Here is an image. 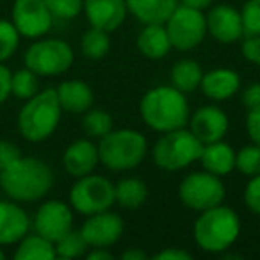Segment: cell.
I'll return each instance as SVG.
<instances>
[{
  "mask_svg": "<svg viewBox=\"0 0 260 260\" xmlns=\"http://www.w3.org/2000/svg\"><path fill=\"white\" fill-rule=\"evenodd\" d=\"M54 171L38 157H20L0 171V191L18 203L43 200L54 187Z\"/></svg>",
  "mask_w": 260,
  "mask_h": 260,
  "instance_id": "cell-1",
  "label": "cell"
},
{
  "mask_svg": "<svg viewBox=\"0 0 260 260\" xmlns=\"http://www.w3.org/2000/svg\"><path fill=\"white\" fill-rule=\"evenodd\" d=\"M139 116L150 130L159 134L184 128L191 116L187 94L171 84L152 87L139 102Z\"/></svg>",
  "mask_w": 260,
  "mask_h": 260,
  "instance_id": "cell-2",
  "label": "cell"
},
{
  "mask_svg": "<svg viewBox=\"0 0 260 260\" xmlns=\"http://www.w3.org/2000/svg\"><path fill=\"white\" fill-rule=\"evenodd\" d=\"M241 235V217L226 205H216L198 212L192 226V239L202 251L219 255L232 249Z\"/></svg>",
  "mask_w": 260,
  "mask_h": 260,
  "instance_id": "cell-3",
  "label": "cell"
},
{
  "mask_svg": "<svg viewBox=\"0 0 260 260\" xmlns=\"http://www.w3.org/2000/svg\"><path fill=\"white\" fill-rule=\"evenodd\" d=\"M62 118L55 87L40 89L34 96L25 100L16 118L18 132L29 143H43L55 134Z\"/></svg>",
  "mask_w": 260,
  "mask_h": 260,
  "instance_id": "cell-4",
  "label": "cell"
},
{
  "mask_svg": "<svg viewBox=\"0 0 260 260\" xmlns=\"http://www.w3.org/2000/svg\"><path fill=\"white\" fill-rule=\"evenodd\" d=\"M96 145L100 164L116 173L136 170L148 155V139L134 128H112Z\"/></svg>",
  "mask_w": 260,
  "mask_h": 260,
  "instance_id": "cell-5",
  "label": "cell"
},
{
  "mask_svg": "<svg viewBox=\"0 0 260 260\" xmlns=\"http://www.w3.org/2000/svg\"><path fill=\"white\" fill-rule=\"evenodd\" d=\"M203 143L187 126L164 132L152 146V160L162 171H180L198 162Z\"/></svg>",
  "mask_w": 260,
  "mask_h": 260,
  "instance_id": "cell-6",
  "label": "cell"
},
{
  "mask_svg": "<svg viewBox=\"0 0 260 260\" xmlns=\"http://www.w3.org/2000/svg\"><path fill=\"white\" fill-rule=\"evenodd\" d=\"M72 45L59 38H38L23 54V64L38 77H59L73 66Z\"/></svg>",
  "mask_w": 260,
  "mask_h": 260,
  "instance_id": "cell-7",
  "label": "cell"
},
{
  "mask_svg": "<svg viewBox=\"0 0 260 260\" xmlns=\"http://www.w3.org/2000/svg\"><path fill=\"white\" fill-rule=\"evenodd\" d=\"M68 203L73 212L86 217L109 210L116 205L114 184L109 178L94 173L75 178V184L68 192Z\"/></svg>",
  "mask_w": 260,
  "mask_h": 260,
  "instance_id": "cell-8",
  "label": "cell"
},
{
  "mask_svg": "<svg viewBox=\"0 0 260 260\" xmlns=\"http://www.w3.org/2000/svg\"><path fill=\"white\" fill-rule=\"evenodd\" d=\"M226 196L221 177L209 173V171H192L185 175L182 182L178 184V200L189 210L202 212V210L212 209L216 205H221Z\"/></svg>",
  "mask_w": 260,
  "mask_h": 260,
  "instance_id": "cell-9",
  "label": "cell"
},
{
  "mask_svg": "<svg viewBox=\"0 0 260 260\" xmlns=\"http://www.w3.org/2000/svg\"><path fill=\"white\" fill-rule=\"evenodd\" d=\"M171 47L178 52H191L198 48L207 38L205 13L178 4L164 23Z\"/></svg>",
  "mask_w": 260,
  "mask_h": 260,
  "instance_id": "cell-10",
  "label": "cell"
},
{
  "mask_svg": "<svg viewBox=\"0 0 260 260\" xmlns=\"http://www.w3.org/2000/svg\"><path fill=\"white\" fill-rule=\"evenodd\" d=\"M11 22L22 38L38 40L47 36L52 29L54 16L45 0H15L11 9Z\"/></svg>",
  "mask_w": 260,
  "mask_h": 260,
  "instance_id": "cell-11",
  "label": "cell"
},
{
  "mask_svg": "<svg viewBox=\"0 0 260 260\" xmlns=\"http://www.w3.org/2000/svg\"><path fill=\"white\" fill-rule=\"evenodd\" d=\"M73 223H75V216L70 203H64L61 200H48L38 207L30 224L36 234L43 235L52 242H57L70 230H73Z\"/></svg>",
  "mask_w": 260,
  "mask_h": 260,
  "instance_id": "cell-12",
  "label": "cell"
},
{
  "mask_svg": "<svg viewBox=\"0 0 260 260\" xmlns=\"http://www.w3.org/2000/svg\"><path fill=\"white\" fill-rule=\"evenodd\" d=\"M79 230L89 244V248H111L123 237L125 223L118 212H112L109 209L87 216Z\"/></svg>",
  "mask_w": 260,
  "mask_h": 260,
  "instance_id": "cell-13",
  "label": "cell"
},
{
  "mask_svg": "<svg viewBox=\"0 0 260 260\" xmlns=\"http://www.w3.org/2000/svg\"><path fill=\"white\" fill-rule=\"evenodd\" d=\"M207 34L217 43L232 45L244 38L241 11L228 4H212L205 15Z\"/></svg>",
  "mask_w": 260,
  "mask_h": 260,
  "instance_id": "cell-14",
  "label": "cell"
},
{
  "mask_svg": "<svg viewBox=\"0 0 260 260\" xmlns=\"http://www.w3.org/2000/svg\"><path fill=\"white\" fill-rule=\"evenodd\" d=\"M187 128L203 145H209V143L224 139V136L228 134V128H230V119L219 105L209 104L198 107L189 116Z\"/></svg>",
  "mask_w": 260,
  "mask_h": 260,
  "instance_id": "cell-15",
  "label": "cell"
},
{
  "mask_svg": "<svg viewBox=\"0 0 260 260\" xmlns=\"http://www.w3.org/2000/svg\"><path fill=\"white\" fill-rule=\"evenodd\" d=\"M82 13L89 27L111 34L125 23L128 9L125 0H84Z\"/></svg>",
  "mask_w": 260,
  "mask_h": 260,
  "instance_id": "cell-16",
  "label": "cell"
},
{
  "mask_svg": "<svg viewBox=\"0 0 260 260\" xmlns=\"http://www.w3.org/2000/svg\"><path fill=\"white\" fill-rule=\"evenodd\" d=\"M98 164H100L98 145L89 138L72 141L62 153V168L73 178H80L93 173Z\"/></svg>",
  "mask_w": 260,
  "mask_h": 260,
  "instance_id": "cell-17",
  "label": "cell"
},
{
  "mask_svg": "<svg viewBox=\"0 0 260 260\" xmlns=\"http://www.w3.org/2000/svg\"><path fill=\"white\" fill-rule=\"evenodd\" d=\"M242 89L239 72L232 68H212L203 73L200 91L210 102H224L234 98Z\"/></svg>",
  "mask_w": 260,
  "mask_h": 260,
  "instance_id": "cell-18",
  "label": "cell"
},
{
  "mask_svg": "<svg viewBox=\"0 0 260 260\" xmlns=\"http://www.w3.org/2000/svg\"><path fill=\"white\" fill-rule=\"evenodd\" d=\"M30 217L18 202L0 200V246L16 244L29 234Z\"/></svg>",
  "mask_w": 260,
  "mask_h": 260,
  "instance_id": "cell-19",
  "label": "cell"
},
{
  "mask_svg": "<svg viewBox=\"0 0 260 260\" xmlns=\"http://www.w3.org/2000/svg\"><path fill=\"white\" fill-rule=\"evenodd\" d=\"M55 93H57L59 104H61L62 111L70 112V114H84L87 109L93 107V102H94L93 89L84 80L79 79L62 80L55 87Z\"/></svg>",
  "mask_w": 260,
  "mask_h": 260,
  "instance_id": "cell-20",
  "label": "cell"
},
{
  "mask_svg": "<svg viewBox=\"0 0 260 260\" xmlns=\"http://www.w3.org/2000/svg\"><path fill=\"white\" fill-rule=\"evenodd\" d=\"M198 162L202 164V170L216 177H228L235 170V150L223 139L209 143V145H203Z\"/></svg>",
  "mask_w": 260,
  "mask_h": 260,
  "instance_id": "cell-21",
  "label": "cell"
},
{
  "mask_svg": "<svg viewBox=\"0 0 260 260\" xmlns=\"http://www.w3.org/2000/svg\"><path fill=\"white\" fill-rule=\"evenodd\" d=\"M136 47L141 52V55H145L146 59H152V61H159V59L166 57L173 48L164 23L143 25V29L139 30L138 38H136Z\"/></svg>",
  "mask_w": 260,
  "mask_h": 260,
  "instance_id": "cell-22",
  "label": "cell"
},
{
  "mask_svg": "<svg viewBox=\"0 0 260 260\" xmlns=\"http://www.w3.org/2000/svg\"><path fill=\"white\" fill-rule=\"evenodd\" d=\"M126 9L143 25L166 23L178 6V0H125Z\"/></svg>",
  "mask_w": 260,
  "mask_h": 260,
  "instance_id": "cell-23",
  "label": "cell"
},
{
  "mask_svg": "<svg viewBox=\"0 0 260 260\" xmlns=\"http://www.w3.org/2000/svg\"><path fill=\"white\" fill-rule=\"evenodd\" d=\"M203 73L205 72H203L202 64L198 61L189 57H182L171 66L170 84L185 94L194 93L196 89H200Z\"/></svg>",
  "mask_w": 260,
  "mask_h": 260,
  "instance_id": "cell-24",
  "label": "cell"
},
{
  "mask_svg": "<svg viewBox=\"0 0 260 260\" xmlns=\"http://www.w3.org/2000/svg\"><path fill=\"white\" fill-rule=\"evenodd\" d=\"M114 200L121 209H141L148 200V185L138 177H125L114 184Z\"/></svg>",
  "mask_w": 260,
  "mask_h": 260,
  "instance_id": "cell-25",
  "label": "cell"
},
{
  "mask_svg": "<svg viewBox=\"0 0 260 260\" xmlns=\"http://www.w3.org/2000/svg\"><path fill=\"white\" fill-rule=\"evenodd\" d=\"M16 260H54L57 258L55 255V246L52 241L45 239L40 234H27L16 242Z\"/></svg>",
  "mask_w": 260,
  "mask_h": 260,
  "instance_id": "cell-26",
  "label": "cell"
},
{
  "mask_svg": "<svg viewBox=\"0 0 260 260\" xmlns=\"http://www.w3.org/2000/svg\"><path fill=\"white\" fill-rule=\"evenodd\" d=\"M80 52L89 61H100L111 52V36L109 32L96 27H89L80 38Z\"/></svg>",
  "mask_w": 260,
  "mask_h": 260,
  "instance_id": "cell-27",
  "label": "cell"
},
{
  "mask_svg": "<svg viewBox=\"0 0 260 260\" xmlns=\"http://www.w3.org/2000/svg\"><path fill=\"white\" fill-rule=\"evenodd\" d=\"M82 130L86 138L89 139H102L105 134H109L112 128H114V121H112V116L107 111H102V109H87L82 114Z\"/></svg>",
  "mask_w": 260,
  "mask_h": 260,
  "instance_id": "cell-28",
  "label": "cell"
},
{
  "mask_svg": "<svg viewBox=\"0 0 260 260\" xmlns=\"http://www.w3.org/2000/svg\"><path fill=\"white\" fill-rule=\"evenodd\" d=\"M40 91V77L27 66L16 70L11 75V94L18 100H29Z\"/></svg>",
  "mask_w": 260,
  "mask_h": 260,
  "instance_id": "cell-29",
  "label": "cell"
},
{
  "mask_svg": "<svg viewBox=\"0 0 260 260\" xmlns=\"http://www.w3.org/2000/svg\"><path fill=\"white\" fill-rule=\"evenodd\" d=\"M55 246V255L57 258H79V256H84L89 249V244L86 242L84 235L80 234V230H70L64 237H61L57 242H54Z\"/></svg>",
  "mask_w": 260,
  "mask_h": 260,
  "instance_id": "cell-30",
  "label": "cell"
},
{
  "mask_svg": "<svg viewBox=\"0 0 260 260\" xmlns=\"http://www.w3.org/2000/svg\"><path fill=\"white\" fill-rule=\"evenodd\" d=\"M235 170L246 178L260 173V146L246 145L239 152H235Z\"/></svg>",
  "mask_w": 260,
  "mask_h": 260,
  "instance_id": "cell-31",
  "label": "cell"
},
{
  "mask_svg": "<svg viewBox=\"0 0 260 260\" xmlns=\"http://www.w3.org/2000/svg\"><path fill=\"white\" fill-rule=\"evenodd\" d=\"M20 32L13 22L0 20V62H6L16 54L20 45Z\"/></svg>",
  "mask_w": 260,
  "mask_h": 260,
  "instance_id": "cell-32",
  "label": "cell"
},
{
  "mask_svg": "<svg viewBox=\"0 0 260 260\" xmlns=\"http://www.w3.org/2000/svg\"><path fill=\"white\" fill-rule=\"evenodd\" d=\"M84 0H45L52 16L59 20H73L82 13Z\"/></svg>",
  "mask_w": 260,
  "mask_h": 260,
  "instance_id": "cell-33",
  "label": "cell"
},
{
  "mask_svg": "<svg viewBox=\"0 0 260 260\" xmlns=\"http://www.w3.org/2000/svg\"><path fill=\"white\" fill-rule=\"evenodd\" d=\"M244 36L260 34V0H246L241 8Z\"/></svg>",
  "mask_w": 260,
  "mask_h": 260,
  "instance_id": "cell-34",
  "label": "cell"
},
{
  "mask_svg": "<svg viewBox=\"0 0 260 260\" xmlns=\"http://www.w3.org/2000/svg\"><path fill=\"white\" fill-rule=\"evenodd\" d=\"M242 202L249 212L260 216V173L248 178L242 191Z\"/></svg>",
  "mask_w": 260,
  "mask_h": 260,
  "instance_id": "cell-35",
  "label": "cell"
},
{
  "mask_svg": "<svg viewBox=\"0 0 260 260\" xmlns=\"http://www.w3.org/2000/svg\"><path fill=\"white\" fill-rule=\"evenodd\" d=\"M241 55L253 66L260 68V34L244 36L241 43Z\"/></svg>",
  "mask_w": 260,
  "mask_h": 260,
  "instance_id": "cell-36",
  "label": "cell"
},
{
  "mask_svg": "<svg viewBox=\"0 0 260 260\" xmlns=\"http://www.w3.org/2000/svg\"><path fill=\"white\" fill-rule=\"evenodd\" d=\"M20 157H22V152H20L16 143L8 141V139H0V171L11 166Z\"/></svg>",
  "mask_w": 260,
  "mask_h": 260,
  "instance_id": "cell-37",
  "label": "cell"
},
{
  "mask_svg": "<svg viewBox=\"0 0 260 260\" xmlns=\"http://www.w3.org/2000/svg\"><path fill=\"white\" fill-rule=\"evenodd\" d=\"M246 134H248L249 141L253 145L260 146V107L256 109H249L248 114H246Z\"/></svg>",
  "mask_w": 260,
  "mask_h": 260,
  "instance_id": "cell-38",
  "label": "cell"
},
{
  "mask_svg": "<svg viewBox=\"0 0 260 260\" xmlns=\"http://www.w3.org/2000/svg\"><path fill=\"white\" fill-rule=\"evenodd\" d=\"M241 102L246 107V111L260 107V82L248 84V86L241 91Z\"/></svg>",
  "mask_w": 260,
  "mask_h": 260,
  "instance_id": "cell-39",
  "label": "cell"
},
{
  "mask_svg": "<svg viewBox=\"0 0 260 260\" xmlns=\"http://www.w3.org/2000/svg\"><path fill=\"white\" fill-rule=\"evenodd\" d=\"M11 70L4 62H0V104H4L11 96Z\"/></svg>",
  "mask_w": 260,
  "mask_h": 260,
  "instance_id": "cell-40",
  "label": "cell"
},
{
  "mask_svg": "<svg viewBox=\"0 0 260 260\" xmlns=\"http://www.w3.org/2000/svg\"><path fill=\"white\" fill-rule=\"evenodd\" d=\"M153 260H191L192 255L180 248H166L152 256Z\"/></svg>",
  "mask_w": 260,
  "mask_h": 260,
  "instance_id": "cell-41",
  "label": "cell"
},
{
  "mask_svg": "<svg viewBox=\"0 0 260 260\" xmlns=\"http://www.w3.org/2000/svg\"><path fill=\"white\" fill-rule=\"evenodd\" d=\"M87 260H112L114 255L109 251V248H89L86 255Z\"/></svg>",
  "mask_w": 260,
  "mask_h": 260,
  "instance_id": "cell-42",
  "label": "cell"
},
{
  "mask_svg": "<svg viewBox=\"0 0 260 260\" xmlns=\"http://www.w3.org/2000/svg\"><path fill=\"white\" fill-rule=\"evenodd\" d=\"M214 2H216V0H178V4L187 6V8L200 9V11H207Z\"/></svg>",
  "mask_w": 260,
  "mask_h": 260,
  "instance_id": "cell-43",
  "label": "cell"
},
{
  "mask_svg": "<svg viewBox=\"0 0 260 260\" xmlns=\"http://www.w3.org/2000/svg\"><path fill=\"white\" fill-rule=\"evenodd\" d=\"M121 258L123 260H145V258H148V255H146L145 251H141V249L128 248L121 253Z\"/></svg>",
  "mask_w": 260,
  "mask_h": 260,
  "instance_id": "cell-44",
  "label": "cell"
},
{
  "mask_svg": "<svg viewBox=\"0 0 260 260\" xmlns=\"http://www.w3.org/2000/svg\"><path fill=\"white\" fill-rule=\"evenodd\" d=\"M6 258V253H4V249H2V246H0V260H4Z\"/></svg>",
  "mask_w": 260,
  "mask_h": 260,
  "instance_id": "cell-45",
  "label": "cell"
}]
</instances>
